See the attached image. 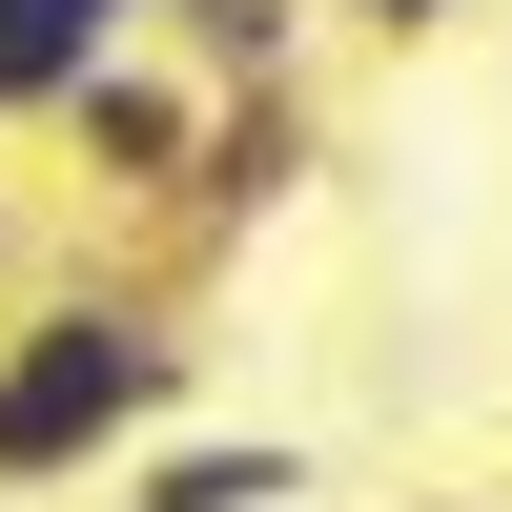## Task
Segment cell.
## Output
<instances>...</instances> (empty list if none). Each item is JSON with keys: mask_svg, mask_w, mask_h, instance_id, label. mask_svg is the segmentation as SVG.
I'll list each match as a JSON object with an SVG mask.
<instances>
[{"mask_svg": "<svg viewBox=\"0 0 512 512\" xmlns=\"http://www.w3.org/2000/svg\"><path fill=\"white\" fill-rule=\"evenodd\" d=\"M185 369H205V308L164 267H62L0 308V512L41 492H103L144 431H185Z\"/></svg>", "mask_w": 512, "mask_h": 512, "instance_id": "obj_1", "label": "cell"}, {"mask_svg": "<svg viewBox=\"0 0 512 512\" xmlns=\"http://www.w3.org/2000/svg\"><path fill=\"white\" fill-rule=\"evenodd\" d=\"M41 144H62V185L103 205V226H185V164H205V82L164 62V41H123V62L82 82V103L41 123Z\"/></svg>", "mask_w": 512, "mask_h": 512, "instance_id": "obj_2", "label": "cell"}, {"mask_svg": "<svg viewBox=\"0 0 512 512\" xmlns=\"http://www.w3.org/2000/svg\"><path fill=\"white\" fill-rule=\"evenodd\" d=\"M308 185H328V123H308V82H246V103H205V164H185V246H246V226H287Z\"/></svg>", "mask_w": 512, "mask_h": 512, "instance_id": "obj_3", "label": "cell"}, {"mask_svg": "<svg viewBox=\"0 0 512 512\" xmlns=\"http://www.w3.org/2000/svg\"><path fill=\"white\" fill-rule=\"evenodd\" d=\"M103 512H308V451L287 431H144L103 472Z\"/></svg>", "mask_w": 512, "mask_h": 512, "instance_id": "obj_4", "label": "cell"}, {"mask_svg": "<svg viewBox=\"0 0 512 512\" xmlns=\"http://www.w3.org/2000/svg\"><path fill=\"white\" fill-rule=\"evenodd\" d=\"M123 41H144V0H0V144H41Z\"/></svg>", "mask_w": 512, "mask_h": 512, "instance_id": "obj_5", "label": "cell"}, {"mask_svg": "<svg viewBox=\"0 0 512 512\" xmlns=\"http://www.w3.org/2000/svg\"><path fill=\"white\" fill-rule=\"evenodd\" d=\"M144 41L205 82V103H246V82H308V0H144Z\"/></svg>", "mask_w": 512, "mask_h": 512, "instance_id": "obj_6", "label": "cell"}, {"mask_svg": "<svg viewBox=\"0 0 512 512\" xmlns=\"http://www.w3.org/2000/svg\"><path fill=\"white\" fill-rule=\"evenodd\" d=\"M308 21H349V41H451L472 0H308Z\"/></svg>", "mask_w": 512, "mask_h": 512, "instance_id": "obj_7", "label": "cell"}, {"mask_svg": "<svg viewBox=\"0 0 512 512\" xmlns=\"http://www.w3.org/2000/svg\"><path fill=\"white\" fill-rule=\"evenodd\" d=\"M0 308H21V205H0Z\"/></svg>", "mask_w": 512, "mask_h": 512, "instance_id": "obj_8", "label": "cell"}, {"mask_svg": "<svg viewBox=\"0 0 512 512\" xmlns=\"http://www.w3.org/2000/svg\"><path fill=\"white\" fill-rule=\"evenodd\" d=\"M431 512H512V492H431Z\"/></svg>", "mask_w": 512, "mask_h": 512, "instance_id": "obj_9", "label": "cell"}]
</instances>
